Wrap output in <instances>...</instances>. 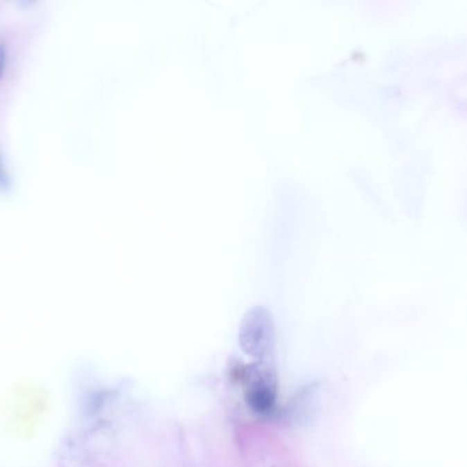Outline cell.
I'll use <instances>...</instances> for the list:
<instances>
[{
  "label": "cell",
  "mask_w": 467,
  "mask_h": 467,
  "mask_svg": "<svg viewBox=\"0 0 467 467\" xmlns=\"http://www.w3.org/2000/svg\"><path fill=\"white\" fill-rule=\"evenodd\" d=\"M238 343L244 353L255 360H274L276 328L269 310L255 306L244 314L238 329Z\"/></svg>",
  "instance_id": "6da1fadb"
},
{
  "label": "cell",
  "mask_w": 467,
  "mask_h": 467,
  "mask_svg": "<svg viewBox=\"0 0 467 467\" xmlns=\"http://www.w3.org/2000/svg\"><path fill=\"white\" fill-rule=\"evenodd\" d=\"M244 395L255 412H269L276 405L277 371L274 360H255L244 369Z\"/></svg>",
  "instance_id": "7a4b0ae2"
},
{
  "label": "cell",
  "mask_w": 467,
  "mask_h": 467,
  "mask_svg": "<svg viewBox=\"0 0 467 467\" xmlns=\"http://www.w3.org/2000/svg\"><path fill=\"white\" fill-rule=\"evenodd\" d=\"M4 69H6V50L4 46L0 44V78L4 73Z\"/></svg>",
  "instance_id": "3957f363"
}]
</instances>
